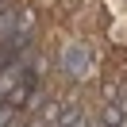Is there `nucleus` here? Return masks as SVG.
Wrapping results in <instances>:
<instances>
[{
	"label": "nucleus",
	"mask_w": 127,
	"mask_h": 127,
	"mask_svg": "<svg viewBox=\"0 0 127 127\" xmlns=\"http://www.w3.org/2000/svg\"><path fill=\"white\" fill-rule=\"evenodd\" d=\"M65 69L73 73V77H85V69H89V54L81 46H69L65 50Z\"/></svg>",
	"instance_id": "f257e3e1"
},
{
	"label": "nucleus",
	"mask_w": 127,
	"mask_h": 127,
	"mask_svg": "<svg viewBox=\"0 0 127 127\" xmlns=\"http://www.w3.org/2000/svg\"><path fill=\"white\" fill-rule=\"evenodd\" d=\"M123 123V112H119V104H108L104 108V127H119Z\"/></svg>",
	"instance_id": "f03ea898"
}]
</instances>
